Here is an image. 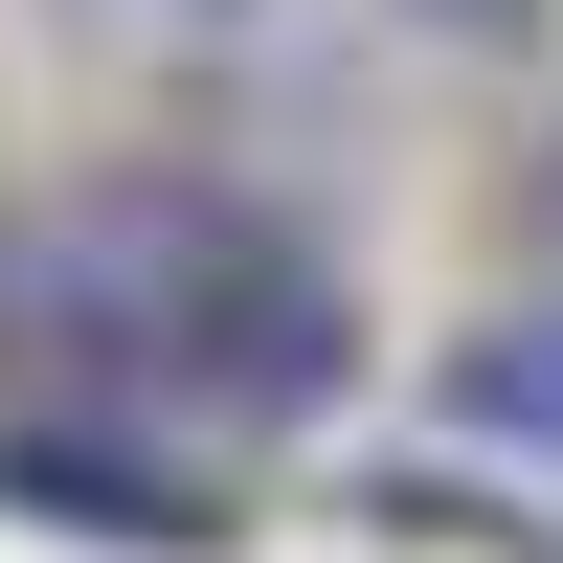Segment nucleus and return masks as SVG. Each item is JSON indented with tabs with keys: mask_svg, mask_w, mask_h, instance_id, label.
Instances as JSON below:
<instances>
[{
	"mask_svg": "<svg viewBox=\"0 0 563 563\" xmlns=\"http://www.w3.org/2000/svg\"><path fill=\"white\" fill-rule=\"evenodd\" d=\"M406 23H429V45H519L541 0H406Z\"/></svg>",
	"mask_w": 563,
	"mask_h": 563,
	"instance_id": "423d86ee",
	"label": "nucleus"
},
{
	"mask_svg": "<svg viewBox=\"0 0 563 563\" xmlns=\"http://www.w3.org/2000/svg\"><path fill=\"white\" fill-rule=\"evenodd\" d=\"M45 339V271H23V203H0V361Z\"/></svg>",
	"mask_w": 563,
	"mask_h": 563,
	"instance_id": "39448f33",
	"label": "nucleus"
},
{
	"mask_svg": "<svg viewBox=\"0 0 563 563\" xmlns=\"http://www.w3.org/2000/svg\"><path fill=\"white\" fill-rule=\"evenodd\" d=\"M23 271H45V361L68 384L203 406V429H339L361 406V271L294 203L203 180V158H135V180L23 203Z\"/></svg>",
	"mask_w": 563,
	"mask_h": 563,
	"instance_id": "f257e3e1",
	"label": "nucleus"
},
{
	"mask_svg": "<svg viewBox=\"0 0 563 563\" xmlns=\"http://www.w3.org/2000/svg\"><path fill=\"white\" fill-rule=\"evenodd\" d=\"M451 429L519 451V474H563V294H496L474 339H451Z\"/></svg>",
	"mask_w": 563,
	"mask_h": 563,
	"instance_id": "7ed1b4c3",
	"label": "nucleus"
},
{
	"mask_svg": "<svg viewBox=\"0 0 563 563\" xmlns=\"http://www.w3.org/2000/svg\"><path fill=\"white\" fill-rule=\"evenodd\" d=\"M0 519H45V541H113V563H203L225 541V474L158 429V406H0Z\"/></svg>",
	"mask_w": 563,
	"mask_h": 563,
	"instance_id": "f03ea898",
	"label": "nucleus"
},
{
	"mask_svg": "<svg viewBox=\"0 0 563 563\" xmlns=\"http://www.w3.org/2000/svg\"><path fill=\"white\" fill-rule=\"evenodd\" d=\"M90 23H113V45H249L271 0H90Z\"/></svg>",
	"mask_w": 563,
	"mask_h": 563,
	"instance_id": "20e7f679",
	"label": "nucleus"
}]
</instances>
